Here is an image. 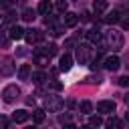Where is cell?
I'll return each instance as SVG.
<instances>
[{
  "label": "cell",
  "instance_id": "cell-1",
  "mask_svg": "<svg viewBox=\"0 0 129 129\" xmlns=\"http://www.w3.org/2000/svg\"><path fill=\"white\" fill-rule=\"evenodd\" d=\"M105 42H107V46H109V48H113L115 52H117V50H121V48H123V44H125L123 34H121L119 30H109V32L105 34Z\"/></svg>",
  "mask_w": 129,
  "mask_h": 129
},
{
  "label": "cell",
  "instance_id": "cell-2",
  "mask_svg": "<svg viewBox=\"0 0 129 129\" xmlns=\"http://www.w3.org/2000/svg\"><path fill=\"white\" fill-rule=\"evenodd\" d=\"M75 56H77V60H79L81 64H89L91 58H93V48H91L89 44H79Z\"/></svg>",
  "mask_w": 129,
  "mask_h": 129
},
{
  "label": "cell",
  "instance_id": "cell-3",
  "mask_svg": "<svg viewBox=\"0 0 129 129\" xmlns=\"http://www.w3.org/2000/svg\"><path fill=\"white\" fill-rule=\"evenodd\" d=\"M18 97H20V89L16 85H8L2 89V101L4 103H14Z\"/></svg>",
  "mask_w": 129,
  "mask_h": 129
},
{
  "label": "cell",
  "instance_id": "cell-4",
  "mask_svg": "<svg viewBox=\"0 0 129 129\" xmlns=\"http://www.w3.org/2000/svg\"><path fill=\"white\" fill-rule=\"evenodd\" d=\"M44 107H46L48 111H52V113H58V111L64 107V101H62L60 97L48 95V97H44Z\"/></svg>",
  "mask_w": 129,
  "mask_h": 129
},
{
  "label": "cell",
  "instance_id": "cell-5",
  "mask_svg": "<svg viewBox=\"0 0 129 129\" xmlns=\"http://www.w3.org/2000/svg\"><path fill=\"white\" fill-rule=\"evenodd\" d=\"M22 38H26L28 44H36V42H40V40L44 38V34H42V30H38V28H28V30H24V36H22Z\"/></svg>",
  "mask_w": 129,
  "mask_h": 129
},
{
  "label": "cell",
  "instance_id": "cell-6",
  "mask_svg": "<svg viewBox=\"0 0 129 129\" xmlns=\"http://www.w3.org/2000/svg\"><path fill=\"white\" fill-rule=\"evenodd\" d=\"M85 38H87L91 44H101V40H103L99 28H91V30H87V32H85Z\"/></svg>",
  "mask_w": 129,
  "mask_h": 129
},
{
  "label": "cell",
  "instance_id": "cell-7",
  "mask_svg": "<svg viewBox=\"0 0 129 129\" xmlns=\"http://www.w3.org/2000/svg\"><path fill=\"white\" fill-rule=\"evenodd\" d=\"M14 62H12V58H4L2 60V67H0V75L2 77H10L12 73H14Z\"/></svg>",
  "mask_w": 129,
  "mask_h": 129
},
{
  "label": "cell",
  "instance_id": "cell-8",
  "mask_svg": "<svg viewBox=\"0 0 129 129\" xmlns=\"http://www.w3.org/2000/svg\"><path fill=\"white\" fill-rule=\"evenodd\" d=\"M71 67H73V56L69 54V52H64L62 56H60V60H58V71H71Z\"/></svg>",
  "mask_w": 129,
  "mask_h": 129
},
{
  "label": "cell",
  "instance_id": "cell-9",
  "mask_svg": "<svg viewBox=\"0 0 129 129\" xmlns=\"http://www.w3.org/2000/svg\"><path fill=\"white\" fill-rule=\"evenodd\" d=\"M103 64H105V69L107 71H117L119 67H121V60H119V56H107L105 60H103Z\"/></svg>",
  "mask_w": 129,
  "mask_h": 129
},
{
  "label": "cell",
  "instance_id": "cell-10",
  "mask_svg": "<svg viewBox=\"0 0 129 129\" xmlns=\"http://www.w3.org/2000/svg\"><path fill=\"white\" fill-rule=\"evenodd\" d=\"M97 111L99 113H113L115 111V101H99L97 103Z\"/></svg>",
  "mask_w": 129,
  "mask_h": 129
},
{
  "label": "cell",
  "instance_id": "cell-11",
  "mask_svg": "<svg viewBox=\"0 0 129 129\" xmlns=\"http://www.w3.org/2000/svg\"><path fill=\"white\" fill-rule=\"evenodd\" d=\"M28 117H30V113L24 111V109H18V111L12 113V121H14V123H26Z\"/></svg>",
  "mask_w": 129,
  "mask_h": 129
},
{
  "label": "cell",
  "instance_id": "cell-12",
  "mask_svg": "<svg viewBox=\"0 0 129 129\" xmlns=\"http://www.w3.org/2000/svg\"><path fill=\"white\" fill-rule=\"evenodd\" d=\"M77 22H79V16L75 12H64V18H62L64 26H77Z\"/></svg>",
  "mask_w": 129,
  "mask_h": 129
},
{
  "label": "cell",
  "instance_id": "cell-13",
  "mask_svg": "<svg viewBox=\"0 0 129 129\" xmlns=\"http://www.w3.org/2000/svg\"><path fill=\"white\" fill-rule=\"evenodd\" d=\"M24 36V30L20 28V26H10V32H8V38H12V40H18V38H22Z\"/></svg>",
  "mask_w": 129,
  "mask_h": 129
},
{
  "label": "cell",
  "instance_id": "cell-14",
  "mask_svg": "<svg viewBox=\"0 0 129 129\" xmlns=\"http://www.w3.org/2000/svg\"><path fill=\"white\" fill-rule=\"evenodd\" d=\"M50 10H52L50 2H48V0H40V4H38V8H36V12H38V14H42V16H46V14H50Z\"/></svg>",
  "mask_w": 129,
  "mask_h": 129
},
{
  "label": "cell",
  "instance_id": "cell-15",
  "mask_svg": "<svg viewBox=\"0 0 129 129\" xmlns=\"http://www.w3.org/2000/svg\"><path fill=\"white\" fill-rule=\"evenodd\" d=\"M48 60H50V56H48V54H44V52H42V54H40V52H36V54H34V62H36L38 67H46V64H48Z\"/></svg>",
  "mask_w": 129,
  "mask_h": 129
},
{
  "label": "cell",
  "instance_id": "cell-16",
  "mask_svg": "<svg viewBox=\"0 0 129 129\" xmlns=\"http://www.w3.org/2000/svg\"><path fill=\"white\" fill-rule=\"evenodd\" d=\"M28 77H30V64H20V69H18V79H20V81H28Z\"/></svg>",
  "mask_w": 129,
  "mask_h": 129
},
{
  "label": "cell",
  "instance_id": "cell-17",
  "mask_svg": "<svg viewBox=\"0 0 129 129\" xmlns=\"http://www.w3.org/2000/svg\"><path fill=\"white\" fill-rule=\"evenodd\" d=\"M105 10H107V0H95L93 2V12L95 14H101Z\"/></svg>",
  "mask_w": 129,
  "mask_h": 129
},
{
  "label": "cell",
  "instance_id": "cell-18",
  "mask_svg": "<svg viewBox=\"0 0 129 129\" xmlns=\"http://www.w3.org/2000/svg\"><path fill=\"white\" fill-rule=\"evenodd\" d=\"M22 20H26V22H32L34 18H36V10H32V8H26V10H22V16H20Z\"/></svg>",
  "mask_w": 129,
  "mask_h": 129
},
{
  "label": "cell",
  "instance_id": "cell-19",
  "mask_svg": "<svg viewBox=\"0 0 129 129\" xmlns=\"http://www.w3.org/2000/svg\"><path fill=\"white\" fill-rule=\"evenodd\" d=\"M105 125H107L109 129H121V127H123V123H121L117 117H109V119L105 121Z\"/></svg>",
  "mask_w": 129,
  "mask_h": 129
},
{
  "label": "cell",
  "instance_id": "cell-20",
  "mask_svg": "<svg viewBox=\"0 0 129 129\" xmlns=\"http://www.w3.org/2000/svg\"><path fill=\"white\" fill-rule=\"evenodd\" d=\"M44 81H46V75H44L42 71H36V73L32 75V83H34V85H42Z\"/></svg>",
  "mask_w": 129,
  "mask_h": 129
},
{
  "label": "cell",
  "instance_id": "cell-21",
  "mask_svg": "<svg viewBox=\"0 0 129 129\" xmlns=\"http://www.w3.org/2000/svg\"><path fill=\"white\" fill-rule=\"evenodd\" d=\"M119 16H121V12H119V10H113V12H109V14L105 16V22H109V24L113 22V24H115V22L119 20Z\"/></svg>",
  "mask_w": 129,
  "mask_h": 129
},
{
  "label": "cell",
  "instance_id": "cell-22",
  "mask_svg": "<svg viewBox=\"0 0 129 129\" xmlns=\"http://www.w3.org/2000/svg\"><path fill=\"white\" fill-rule=\"evenodd\" d=\"M44 117H46V115H44V109H36V111L32 113V121H34V123H42Z\"/></svg>",
  "mask_w": 129,
  "mask_h": 129
},
{
  "label": "cell",
  "instance_id": "cell-23",
  "mask_svg": "<svg viewBox=\"0 0 129 129\" xmlns=\"http://www.w3.org/2000/svg\"><path fill=\"white\" fill-rule=\"evenodd\" d=\"M42 52L48 54V56H54V54L58 52V46H56V44H46V46L42 48Z\"/></svg>",
  "mask_w": 129,
  "mask_h": 129
},
{
  "label": "cell",
  "instance_id": "cell-24",
  "mask_svg": "<svg viewBox=\"0 0 129 129\" xmlns=\"http://www.w3.org/2000/svg\"><path fill=\"white\" fill-rule=\"evenodd\" d=\"M79 111H81V113H83V115H89V113H91V111H93V105H91V103H89V101H83V103H81V105H79Z\"/></svg>",
  "mask_w": 129,
  "mask_h": 129
},
{
  "label": "cell",
  "instance_id": "cell-25",
  "mask_svg": "<svg viewBox=\"0 0 129 129\" xmlns=\"http://www.w3.org/2000/svg\"><path fill=\"white\" fill-rule=\"evenodd\" d=\"M89 125H91V127H99V125H103V119H101L99 115H93V117L89 119Z\"/></svg>",
  "mask_w": 129,
  "mask_h": 129
},
{
  "label": "cell",
  "instance_id": "cell-26",
  "mask_svg": "<svg viewBox=\"0 0 129 129\" xmlns=\"http://www.w3.org/2000/svg\"><path fill=\"white\" fill-rule=\"evenodd\" d=\"M71 119H73V117H71L69 113H60V115H58V123H62V125L71 123Z\"/></svg>",
  "mask_w": 129,
  "mask_h": 129
},
{
  "label": "cell",
  "instance_id": "cell-27",
  "mask_svg": "<svg viewBox=\"0 0 129 129\" xmlns=\"http://www.w3.org/2000/svg\"><path fill=\"white\" fill-rule=\"evenodd\" d=\"M67 8H69L67 0H56V10L58 12H67Z\"/></svg>",
  "mask_w": 129,
  "mask_h": 129
},
{
  "label": "cell",
  "instance_id": "cell-28",
  "mask_svg": "<svg viewBox=\"0 0 129 129\" xmlns=\"http://www.w3.org/2000/svg\"><path fill=\"white\" fill-rule=\"evenodd\" d=\"M62 32H64V24H62V26H52V30H50L52 36H60Z\"/></svg>",
  "mask_w": 129,
  "mask_h": 129
},
{
  "label": "cell",
  "instance_id": "cell-29",
  "mask_svg": "<svg viewBox=\"0 0 129 129\" xmlns=\"http://www.w3.org/2000/svg\"><path fill=\"white\" fill-rule=\"evenodd\" d=\"M14 6V0H0V8H4V10H10Z\"/></svg>",
  "mask_w": 129,
  "mask_h": 129
},
{
  "label": "cell",
  "instance_id": "cell-30",
  "mask_svg": "<svg viewBox=\"0 0 129 129\" xmlns=\"http://www.w3.org/2000/svg\"><path fill=\"white\" fill-rule=\"evenodd\" d=\"M101 81H103V79H101V75H97V77L93 75V77H87V79H85V83H97V85H99Z\"/></svg>",
  "mask_w": 129,
  "mask_h": 129
},
{
  "label": "cell",
  "instance_id": "cell-31",
  "mask_svg": "<svg viewBox=\"0 0 129 129\" xmlns=\"http://www.w3.org/2000/svg\"><path fill=\"white\" fill-rule=\"evenodd\" d=\"M50 87H52L54 91H60V89H62V83H58L56 79H52V81H50Z\"/></svg>",
  "mask_w": 129,
  "mask_h": 129
},
{
  "label": "cell",
  "instance_id": "cell-32",
  "mask_svg": "<svg viewBox=\"0 0 129 129\" xmlns=\"http://www.w3.org/2000/svg\"><path fill=\"white\" fill-rule=\"evenodd\" d=\"M8 125H10V121H8V117H4V115H0V127H2V129H6Z\"/></svg>",
  "mask_w": 129,
  "mask_h": 129
},
{
  "label": "cell",
  "instance_id": "cell-33",
  "mask_svg": "<svg viewBox=\"0 0 129 129\" xmlns=\"http://www.w3.org/2000/svg\"><path fill=\"white\" fill-rule=\"evenodd\" d=\"M14 16H16V14H12V12H10V14H8L6 18H4V24H14V20H16Z\"/></svg>",
  "mask_w": 129,
  "mask_h": 129
},
{
  "label": "cell",
  "instance_id": "cell-34",
  "mask_svg": "<svg viewBox=\"0 0 129 129\" xmlns=\"http://www.w3.org/2000/svg\"><path fill=\"white\" fill-rule=\"evenodd\" d=\"M119 85H121V87H127V85H129V77H121V79H119Z\"/></svg>",
  "mask_w": 129,
  "mask_h": 129
},
{
  "label": "cell",
  "instance_id": "cell-35",
  "mask_svg": "<svg viewBox=\"0 0 129 129\" xmlns=\"http://www.w3.org/2000/svg\"><path fill=\"white\" fill-rule=\"evenodd\" d=\"M26 105L32 107V105H34V97H28V99H26Z\"/></svg>",
  "mask_w": 129,
  "mask_h": 129
}]
</instances>
